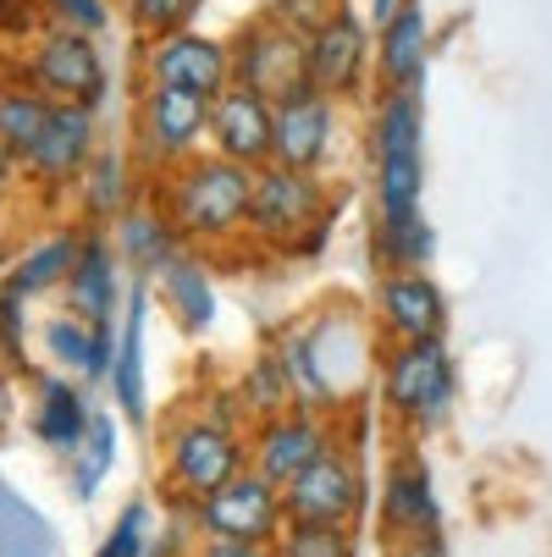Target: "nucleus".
<instances>
[{
    "label": "nucleus",
    "instance_id": "nucleus-1",
    "mask_svg": "<svg viewBox=\"0 0 552 557\" xmlns=\"http://www.w3.org/2000/svg\"><path fill=\"white\" fill-rule=\"evenodd\" d=\"M271 354L287 370L293 409L338 420L343 409L365 404L376 386V326L348 304H327L309 326H287L271 337Z\"/></svg>",
    "mask_w": 552,
    "mask_h": 557
},
{
    "label": "nucleus",
    "instance_id": "nucleus-2",
    "mask_svg": "<svg viewBox=\"0 0 552 557\" xmlns=\"http://www.w3.org/2000/svg\"><path fill=\"white\" fill-rule=\"evenodd\" d=\"M249 194H255V172L221 161L210 149V154H194V161H183L172 172L161 210L194 255L199 249H232L249 232Z\"/></svg>",
    "mask_w": 552,
    "mask_h": 557
},
{
    "label": "nucleus",
    "instance_id": "nucleus-3",
    "mask_svg": "<svg viewBox=\"0 0 552 557\" xmlns=\"http://www.w3.org/2000/svg\"><path fill=\"white\" fill-rule=\"evenodd\" d=\"M249 469V436L226 431L199 409H183L161 431V474H167V503L172 508H199L216 497L226 481Z\"/></svg>",
    "mask_w": 552,
    "mask_h": 557
},
{
    "label": "nucleus",
    "instance_id": "nucleus-4",
    "mask_svg": "<svg viewBox=\"0 0 552 557\" xmlns=\"http://www.w3.org/2000/svg\"><path fill=\"white\" fill-rule=\"evenodd\" d=\"M381 409L404 431H437L458 404V364L442 337L431 343H387L376 364Z\"/></svg>",
    "mask_w": 552,
    "mask_h": 557
},
{
    "label": "nucleus",
    "instance_id": "nucleus-5",
    "mask_svg": "<svg viewBox=\"0 0 552 557\" xmlns=\"http://www.w3.org/2000/svg\"><path fill=\"white\" fill-rule=\"evenodd\" d=\"M327 183L315 172H287V166H260L255 172V194H249V244L271 249V255H293L304 237L327 221Z\"/></svg>",
    "mask_w": 552,
    "mask_h": 557
},
{
    "label": "nucleus",
    "instance_id": "nucleus-6",
    "mask_svg": "<svg viewBox=\"0 0 552 557\" xmlns=\"http://www.w3.org/2000/svg\"><path fill=\"white\" fill-rule=\"evenodd\" d=\"M370 503V474H365V453L354 447H332L315 458L298 481L282 492V513L287 524H348L359 530Z\"/></svg>",
    "mask_w": 552,
    "mask_h": 557
},
{
    "label": "nucleus",
    "instance_id": "nucleus-7",
    "mask_svg": "<svg viewBox=\"0 0 552 557\" xmlns=\"http://www.w3.org/2000/svg\"><path fill=\"white\" fill-rule=\"evenodd\" d=\"M232 84L266 95L271 106L304 95L309 89V39L282 28L277 17L249 23L238 34V45H232Z\"/></svg>",
    "mask_w": 552,
    "mask_h": 557
},
{
    "label": "nucleus",
    "instance_id": "nucleus-8",
    "mask_svg": "<svg viewBox=\"0 0 552 557\" xmlns=\"http://www.w3.org/2000/svg\"><path fill=\"white\" fill-rule=\"evenodd\" d=\"M194 530L199 541H249V546H277V535L287 530L282 513V492L266 474L244 469L238 481H226L216 497H205L194 508Z\"/></svg>",
    "mask_w": 552,
    "mask_h": 557
},
{
    "label": "nucleus",
    "instance_id": "nucleus-9",
    "mask_svg": "<svg viewBox=\"0 0 552 557\" xmlns=\"http://www.w3.org/2000/svg\"><path fill=\"white\" fill-rule=\"evenodd\" d=\"M376 513H381L387 552H392V546H415V541H437V535H442V497H437L431 463L420 458V447H404L398 458L387 463Z\"/></svg>",
    "mask_w": 552,
    "mask_h": 557
},
{
    "label": "nucleus",
    "instance_id": "nucleus-10",
    "mask_svg": "<svg viewBox=\"0 0 552 557\" xmlns=\"http://www.w3.org/2000/svg\"><path fill=\"white\" fill-rule=\"evenodd\" d=\"M210 138V100L188 89L149 84L138 100V149L149 166H183Z\"/></svg>",
    "mask_w": 552,
    "mask_h": 557
},
{
    "label": "nucleus",
    "instance_id": "nucleus-11",
    "mask_svg": "<svg viewBox=\"0 0 552 557\" xmlns=\"http://www.w3.org/2000/svg\"><path fill=\"white\" fill-rule=\"evenodd\" d=\"M338 447V420L327 414H309V409H287L277 420H260L249 431V469L266 474L277 492H287L298 474Z\"/></svg>",
    "mask_w": 552,
    "mask_h": 557
},
{
    "label": "nucleus",
    "instance_id": "nucleus-12",
    "mask_svg": "<svg viewBox=\"0 0 552 557\" xmlns=\"http://www.w3.org/2000/svg\"><path fill=\"white\" fill-rule=\"evenodd\" d=\"M370 326L387 343H431L447 332V293L426 271H392L376 282Z\"/></svg>",
    "mask_w": 552,
    "mask_h": 557
},
{
    "label": "nucleus",
    "instance_id": "nucleus-13",
    "mask_svg": "<svg viewBox=\"0 0 552 557\" xmlns=\"http://www.w3.org/2000/svg\"><path fill=\"white\" fill-rule=\"evenodd\" d=\"M34 84L45 89L50 106H100L106 100V61L95 50L89 34H72V28H56L39 39L34 50Z\"/></svg>",
    "mask_w": 552,
    "mask_h": 557
},
{
    "label": "nucleus",
    "instance_id": "nucleus-14",
    "mask_svg": "<svg viewBox=\"0 0 552 557\" xmlns=\"http://www.w3.org/2000/svg\"><path fill=\"white\" fill-rule=\"evenodd\" d=\"M144 66H149V84H161V89H188V95H205V100L232 89V50L210 34H194V28L161 34L149 45Z\"/></svg>",
    "mask_w": 552,
    "mask_h": 557
},
{
    "label": "nucleus",
    "instance_id": "nucleus-15",
    "mask_svg": "<svg viewBox=\"0 0 552 557\" xmlns=\"http://www.w3.org/2000/svg\"><path fill=\"white\" fill-rule=\"evenodd\" d=\"M338 144V106L321 89H304L293 100H277V127H271V166L287 172H315L332 161Z\"/></svg>",
    "mask_w": 552,
    "mask_h": 557
},
{
    "label": "nucleus",
    "instance_id": "nucleus-16",
    "mask_svg": "<svg viewBox=\"0 0 552 557\" xmlns=\"http://www.w3.org/2000/svg\"><path fill=\"white\" fill-rule=\"evenodd\" d=\"M271 127H277V106L244 84H232L210 100V149L232 166H271Z\"/></svg>",
    "mask_w": 552,
    "mask_h": 557
},
{
    "label": "nucleus",
    "instance_id": "nucleus-17",
    "mask_svg": "<svg viewBox=\"0 0 552 557\" xmlns=\"http://www.w3.org/2000/svg\"><path fill=\"white\" fill-rule=\"evenodd\" d=\"M66 314L89 326H122V260L111 249V232H89L84 226V244H77V260L66 271Z\"/></svg>",
    "mask_w": 552,
    "mask_h": 557
},
{
    "label": "nucleus",
    "instance_id": "nucleus-18",
    "mask_svg": "<svg viewBox=\"0 0 552 557\" xmlns=\"http://www.w3.org/2000/svg\"><path fill=\"white\" fill-rule=\"evenodd\" d=\"M365 72H370V34L348 7H338L309 34V89L338 100V95H354L365 84Z\"/></svg>",
    "mask_w": 552,
    "mask_h": 557
},
{
    "label": "nucleus",
    "instance_id": "nucleus-19",
    "mask_svg": "<svg viewBox=\"0 0 552 557\" xmlns=\"http://www.w3.org/2000/svg\"><path fill=\"white\" fill-rule=\"evenodd\" d=\"M95 161V111L89 106H56L39 144L23 154V166L34 183L45 188H66L84 177V166Z\"/></svg>",
    "mask_w": 552,
    "mask_h": 557
},
{
    "label": "nucleus",
    "instance_id": "nucleus-20",
    "mask_svg": "<svg viewBox=\"0 0 552 557\" xmlns=\"http://www.w3.org/2000/svg\"><path fill=\"white\" fill-rule=\"evenodd\" d=\"M111 249L122 265L138 271V282H155L161 276L188 244L177 237V226L167 221V210H155V205H133L116 226H111Z\"/></svg>",
    "mask_w": 552,
    "mask_h": 557
},
{
    "label": "nucleus",
    "instance_id": "nucleus-21",
    "mask_svg": "<svg viewBox=\"0 0 552 557\" xmlns=\"http://www.w3.org/2000/svg\"><path fill=\"white\" fill-rule=\"evenodd\" d=\"M144 314H149V282H133L122 304V332H116V364H111V397L122 420H149V386H144Z\"/></svg>",
    "mask_w": 552,
    "mask_h": 557
},
{
    "label": "nucleus",
    "instance_id": "nucleus-22",
    "mask_svg": "<svg viewBox=\"0 0 552 557\" xmlns=\"http://www.w3.org/2000/svg\"><path fill=\"white\" fill-rule=\"evenodd\" d=\"M34 392H39V397H34V436H39L50 453L72 458L77 447H84L89 425H95L89 392L77 386V381H66V375H45Z\"/></svg>",
    "mask_w": 552,
    "mask_h": 557
},
{
    "label": "nucleus",
    "instance_id": "nucleus-23",
    "mask_svg": "<svg viewBox=\"0 0 552 557\" xmlns=\"http://www.w3.org/2000/svg\"><path fill=\"white\" fill-rule=\"evenodd\" d=\"M116 332L122 326H89V321H77V314H50L45 321V354L72 370V375H84V381H111V364H116Z\"/></svg>",
    "mask_w": 552,
    "mask_h": 557
},
{
    "label": "nucleus",
    "instance_id": "nucleus-24",
    "mask_svg": "<svg viewBox=\"0 0 552 557\" xmlns=\"http://www.w3.org/2000/svg\"><path fill=\"white\" fill-rule=\"evenodd\" d=\"M426 45H431V23H426V7L420 0H404L392 23L381 28V45H376V72L387 89H409L420 95V77H426Z\"/></svg>",
    "mask_w": 552,
    "mask_h": 557
},
{
    "label": "nucleus",
    "instance_id": "nucleus-25",
    "mask_svg": "<svg viewBox=\"0 0 552 557\" xmlns=\"http://www.w3.org/2000/svg\"><path fill=\"white\" fill-rule=\"evenodd\" d=\"M133 166L122 149H95V161L77 177V210H84V226L89 232H106L116 226L127 210H133Z\"/></svg>",
    "mask_w": 552,
    "mask_h": 557
},
{
    "label": "nucleus",
    "instance_id": "nucleus-26",
    "mask_svg": "<svg viewBox=\"0 0 552 557\" xmlns=\"http://www.w3.org/2000/svg\"><path fill=\"white\" fill-rule=\"evenodd\" d=\"M155 293H161V304L172 309V321L188 337L216 326V287H210V271H205V260L194 249H183L161 276H155Z\"/></svg>",
    "mask_w": 552,
    "mask_h": 557
},
{
    "label": "nucleus",
    "instance_id": "nucleus-27",
    "mask_svg": "<svg viewBox=\"0 0 552 557\" xmlns=\"http://www.w3.org/2000/svg\"><path fill=\"white\" fill-rule=\"evenodd\" d=\"M420 95L409 89H381L370 111V161H415L420 154Z\"/></svg>",
    "mask_w": 552,
    "mask_h": 557
},
{
    "label": "nucleus",
    "instance_id": "nucleus-28",
    "mask_svg": "<svg viewBox=\"0 0 552 557\" xmlns=\"http://www.w3.org/2000/svg\"><path fill=\"white\" fill-rule=\"evenodd\" d=\"M77 244H84V232H56V237H45V244H34L17 265H12V276L0 282V293H12V298H34V293H45V287H61L66 282V271H72V260H77Z\"/></svg>",
    "mask_w": 552,
    "mask_h": 557
},
{
    "label": "nucleus",
    "instance_id": "nucleus-29",
    "mask_svg": "<svg viewBox=\"0 0 552 557\" xmlns=\"http://www.w3.org/2000/svg\"><path fill=\"white\" fill-rule=\"evenodd\" d=\"M431 249H437V237H431L426 215H415V221H376L370 226V260H376L381 276H392V271H426Z\"/></svg>",
    "mask_w": 552,
    "mask_h": 557
},
{
    "label": "nucleus",
    "instance_id": "nucleus-30",
    "mask_svg": "<svg viewBox=\"0 0 552 557\" xmlns=\"http://www.w3.org/2000/svg\"><path fill=\"white\" fill-rule=\"evenodd\" d=\"M116 447H122L116 420H111V414H95L84 447L66 458V481H72V497H77V503H95V492L106 486V474L116 469Z\"/></svg>",
    "mask_w": 552,
    "mask_h": 557
},
{
    "label": "nucleus",
    "instance_id": "nucleus-31",
    "mask_svg": "<svg viewBox=\"0 0 552 557\" xmlns=\"http://www.w3.org/2000/svg\"><path fill=\"white\" fill-rule=\"evenodd\" d=\"M238 397H244V409H249L255 425H260V420H277V414L293 409V386H287V370H282V359L271 354V343L244 364V375H238Z\"/></svg>",
    "mask_w": 552,
    "mask_h": 557
},
{
    "label": "nucleus",
    "instance_id": "nucleus-32",
    "mask_svg": "<svg viewBox=\"0 0 552 557\" xmlns=\"http://www.w3.org/2000/svg\"><path fill=\"white\" fill-rule=\"evenodd\" d=\"M50 111H56V106H50L39 89H0V154L23 161V154L39 144Z\"/></svg>",
    "mask_w": 552,
    "mask_h": 557
},
{
    "label": "nucleus",
    "instance_id": "nucleus-33",
    "mask_svg": "<svg viewBox=\"0 0 552 557\" xmlns=\"http://www.w3.org/2000/svg\"><path fill=\"white\" fill-rule=\"evenodd\" d=\"M0 557H56V530L0 481Z\"/></svg>",
    "mask_w": 552,
    "mask_h": 557
},
{
    "label": "nucleus",
    "instance_id": "nucleus-34",
    "mask_svg": "<svg viewBox=\"0 0 552 557\" xmlns=\"http://www.w3.org/2000/svg\"><path fill=\"white\" fill-rule=\"evenodd\" d=\"M359 535L348 524H287L271 557H359Z\"/></svg>",
    "mask_w": 552,
    "mask_h": 557
},
{
    "label": "nucleus",
    "instance_id": "nucleus-35",
    "mask_svg": "<svg viewBox=\"0 0 552 557\" xmlns=\"http://www.w3.org/2000/svg\"><path fill=\"white\" fill-rule=\"evenodd\" d=\"M149 552H155V508L144 497H133L116 513V524H111V535L100 541L95 557H149Z\"/></svg>",
    "mask_w": 552,
    "mask_h": 557
},
{
    "label": "nucleus",
    "instance_id": "nucleus-36",
    "mask_svg": "<svg viewBox=\"0 0 552 557\" xmlns=\"http://www.w3.org/2000/svg\"><path fill=\"white\" fill-rule=\"evenodd\" d=\"M199 12V0H133V17H138V28H149L155 39L161 34H177V28H188V17Z\"/></svg>",
    "mask_w": 552,
    "mask_h": 557
},
{
    "label": "nucleus",
    "instance_id": "nucleus-37",
    "mask_svg": "<svg viewBox=\"0 0 552 557\" xmlns=\"http://www.w3.org/2000/svg\"><path fill=\"white\" fill-rule=\"evenodd\" d=\"M338 12V0H277V7L266 12V17H277L282 28H293V34H315V28H321L327 17Z\"/></svg>",
    "mask_w": 552,
    "mask_h": 557
},
{
    "label": "nucleus",
    "instance_id": "nucleus-38",
    "mask_svg": "<svg viewBox=\"0 0 552 557\" xmlns=\"http://www.w3.org/2000/svg\"><path fill=\"white\" fill-rule=\"evenodd\" d=\"M50 12H56V23L72 28V34H95V28L111 23V7H106V0H50Z\"/></svg>",
    "mask_w": 552,
    "mask_h": 557
},
{
    "label": "nucleus",
    "instance_id": "nucleus-39",
    "mask_svg": "<svg viewBox=\"0 0 552 557\" xmlns=\"http://www.w3.org/2000/svg\"><path fill=\"white\" fill-rule=\"evenodd\" d=\"M194 557H271V546H249V541H199Z\"/></svg>",
    "mask_w": 552,
    "mask_h": 557
},
{
    "label": "nucleus",
    "instance_id": "nucleus-40",
    "mask_svg": "<svg viewBox=\"0 0 552 557\" xmlns=\"http://www.w3.org/2000/svg\"><path fill=\"white\" fill-rule=\"evenodd\" d=\"M387 557H447V546H442V535H437V541H415V546H392Z\"/></svg>",
    "mask_w": 552,
    "mask_h": 557
},
{
    "label": "nucleus",
    "instance_id": "nucleus-41",
    "mask_svg": "<svg viewBox=\"0 0 552 557\" xmlns=\"http://www.w3.org/2000/svg\"><path fill=\"white\" fill-rule=\"evenodd\" d=\"M7 420H12V375L0 370V425H7Z\"/></svg>",
    "mask_w": 552,
    "mask_h": 557
},
{
    "label": "nucleus",
    "instance_id": "nucleus-42",
    "mask_svg": "<svg viewBox=\"0 0 552 557\" xmlns=\"http://www.w3.org/2000/svg\"><path fill=\"white\" fill-rule=\"evenodd\" d=\"M398 7H404V0H370V12H376V23H381V28L392 23V12H398Z\"/></svg>",
    "mask_w": 552,
    "mask_h": 557
},
{
    "label": "nucleus",
    "instance_id": "nucleus-43",
    "mask_svg": "<svg viewBox=\"0 0 552 557\" xmlns=\"http://www.w3.org/2000/svg\"><path fill=\"white\" fill-rule=\"evenodd\" d=\"M7 161H12V154H0V183H7Z\"/></svg>",
    "mask_w": 552,
    "mask_h": 557
},
{
    "label": "nucleus",
    "instance_id": "nucleus-44",
    "mask_svg": "<svg viewBox=\"0 0 552 557\" xmlns=\"http://www.w3.org/2000/svg\"><path fill=\"white\" fill-rule=\"evenodd\" d=\"M359 557H370V552H359Z\"/></svg>",
    "mask_w": 552,
    "mask_h": 557
}]
</instances>
